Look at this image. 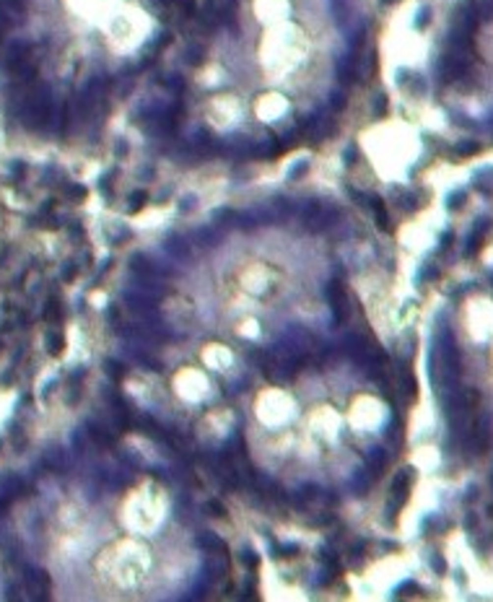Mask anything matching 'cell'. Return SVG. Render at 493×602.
<instances>
[{"label": "cell", "mask_w": 493, "mask_h": 602, "mask_svg": "<svg viewBox=\"0 0 493 602\" xmlns=\"http://www.w3.org/2000/svg\"><path fill=\"white\" fill-rule=\"evenodd\" d=\"M107 371L112 374L114 379H120V377H122V369H120V363H114V361H109V363H107Z\"/></svg>", "instance_id": "cell-9"}, {"label": "cell", "mask_w": 493, "mask_h": 602, "mask_svg": "<svg viewBox=\"0 0 493 602\" xmlns=\"http://www.w3.org/2000/svg\"><path fill=\"white\" fill-rule=\"evenodd\" d=\"M44 319H47L50 325L60 322V301H57V299H50V301H47V309H44Z\"/></svg>", "instance_id": "cell-5"}, {"label": "cell", "mask_w": 493, "mask_h": 602, "mask_svg": "<svg viewBox=\"0 0 493 602\" xmlns=\"http://www.w3.org/2000/svg\"><path fill=\"white\" fill-rule=\"evenodd\" d=\"M26 587H29L34 600H47L50 597V589H52L47 571H31L29 576H26Z\"/></svg>", "instance_id": "cell-1"}, {"label": "cell", "mask_w": 493, "mask_h": 602, "mask_svg": "<svg viewBox=\"0 0 493 602\" xmlns=\"http://www.w3.org/2000/svg\"><path fill=\"white\" fill-rule=\"evenodd\" d=\"M47 351H50V356H60L62 351H65V337H62V332H50L47 335Z\"/></svg>", "instance_id": "cell-4"}, {"label": "cell", "mask_w": 493, "mask_h": 602, "mask_svg": "<svg viewBox=\"0 0 493 602\" xmlns=\"http://www.w3.org/2000/svg\"><path fill=\"white\" fill-rule=\"evenodd\" d=\"M65 195L73 200V203H81V200H86V187H81V185H68V187H65Z\"/></svg>", "instance_id": "cell-6"}, {"label": "cell", "mask_w": 493, "mask_h": 602, "mask_svg": "<svg viewBox=\"0 0 493 602\" xmlns=\"http://www.w3.org/2000/svg\"><path fill=\"white\" fill-rule=\"evenodd\" d=\"M130 200H133V203H130V208H127V211H130V213H138L140 208L145 205V200H148V192H135Z\"/></svg>", "instance_id": "cell-7"}, {"label": "cell", "mask_w": 493, "mask_h": 602, "mask_svg": "<svg viewBox=\"0 0 493 602\" xmlns=\"http://www.w3.org/2000/svg\"><path fill=\"white\" fill-rule=\"evenodd\" d=\"M208 514H213V517H218V519H223V517H226V509H223L221 504H218V501H211V504H208Z\"/></svg>", "instance_id": "cell-8"}, {"label": "cell", "mask_w": 493, "mask_h": 602, "mask_svg": "<svg viewBox=\"0 0 493 602\" xmlns=\"http://www.w3.org/2000/svg\"><path fill=\"white\" fill-rule=\"evenodd\" d=\"M330 304L335 312V322H343L345 314H348V304H345V286L340 280H332L330 283Z\"/></svg>", "instance_id": "cell-2"}, {"label": "cell", "mask_w": 493, "mask_h": 602, "mask_svg": "<svg viewBox=\"0 0 493 602\" xmlns=\"http://www.w3.org/2000/svg\"><path fill=\"white\" fill-rule=\"evenodd\" d=\"M369 200H371V211H374V216H377V223H379L384 231H392L389 216H387V211H384V203H382L379 197H369Z\"/></svg>", "instance_id": "cell-3"}]
</instances>
